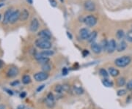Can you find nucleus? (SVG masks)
Instances as JSON below:
<instances>
[{
  "instance_id": "nucleus-1",
  "label": "nucleus",
  "mask_w": 132,
  "mask_h": 109,
  "mask_svg": "<svg viewBox=\"0 0 132 109\" xmlns=\"http://www.w3.org/2000/svg\"><path fill=\"white\" fill-rule=\"evenodd\" d=\"M132 62V58L129 56H123L121 57L117 58L114 60L115 65L118 67L124 68Z\"/></svg>"
},
{
  "instance_id": "nucleus-2",
  "label": "nucleus",
  "mask_w": 132,
  "mask_h": 109,
  "mask_svg": "<svg viewBox=\"0 0 132 109\" xmlns=\"http://www.w3.org/2000/svg\"><path fill=\"white\" fill-rule=\"evenodd\" d=\"M35 44L36 47H38V48H41V49H44V50L50 49L52 46V44L50 42V40L42 39V38H39V39L36 40L35 42Z\"/></svg>"
},
{
  "instance_id": "nucleus-3",
  "label": "nucleus",
  "mask_w": 132,
  "mask_h": 109,
  "mask_svg": "<svg viewBox=\"0 0 132 109\" xmlns=\"http://www.w3.org/2000/svg\"><path fill=\"white\" fill-rule=\"evenodd\" d=\"M45 103L46 106L49 109H53L55 106L56 102H55V97L54 95L51 92H48L46 95V97L45 99Z\"/></svg>"
},
{
  "instance_id": "nucleus-4",
  "label": "nucleus",
  "mask_w": 132,
  "mask_h": 109,
  "mask_svg": "<svg viewBox=\"0 0 132 109\" xmlns=\"http://www.w3.org/2000/svg\"><path fill=\"white\" fill-rule=\"evenodd\" d=\"M49 75L48 73H45V72H39V73H37L34 75V78L36 81H38V82H41V81H45L46 79H48Z\"/></svg>"
},
{
  "instance_id": "nucleus-5",
  "label": "nucleus",
  "mask_w": 132,
  "mask_h": 109,
  "mask_svg": "<svg viewBox=\"0 0 132 109\" xmlns=\"http://www.w3.org/2000/svg\"><path fill=\"white\" fill-rule=\"evenodd\" d=\"M84 22H85V23L88 26L92 27V26H94L97 23V18L94 16L89 15V16H86L85 18Z\"/></svg>"
},
{
  "instance_id": "nucleus-6",
  "label": "nucleus",
  "mask_w": 132,
  "mask_h": 109,
  "mask_svg": "<svg viewBox=\"0 0 132 109\" xmlns=\"http://www.w3.org/2000/svg\"><path fill=\"white\" fill-rule=\"evenodd\" d=\"M35 59L38 61V62L40 63V64H41L42 65L48 63V62H49V60H50L48 57H46V56H43V55L41 54V52L35 54Z\"/></svg>"
},
{
  "instance_id": "nucleus-7",
  "label": "nucleus",
  "mask_w": 132,
  "mask_h": 109,
  "mask_svg": "<svg viewBox=\"0 0 132 109\" xmlns=\"http://www.w3.org/2000/svg\"><path fill=\"white\" fill-rule=\"evenodd\" d=\"M38 37H40V38L45 39L48 40H50L51 38V33L48 29H43V30L40 31L38 32Z\"/></svg>"
},
{
  "instance_id": "nucleus-8",
  "label": "nucleus",
  "mask_w": 132,
  "mask_h": 109,
  "mask_svg": "<svg viewBox=\"0 0 132 109\" xmlns=\"http://www.w3.org/2000/svg\"><path fill=\"white\" fill-rule=\"evenodd\" d=\"M19 17H20V11L19 10L13 11V13L10 16V18L9 23H11V24L16 23V22L18 21V20H19Z\"/></svg>"
},
{
  "instance_id": "nucleus-9",
  "label": "nucleus",
  "mask_w": 132,
  "mask_h": 109,
  "mask_svg": "<svg viewBox=\"0 0 132 109\" xmlns=\"http://www.w3.org/2000/svg\"><path fill=\"white\" fill-rule=\"evenodd\" d=\"M117 48V43L116 41L114 39L110 40L108 42V48H107V52L109 54H112L113 52H114V51Z\"/></svg>"
},
{
  "instance_id": "nucleus-10",
  "label": "nucleus",
  "mask_w": 132,
  "mask_h": 109,
  "mask_svg": "<svg viewBox=\"0 0 132 109\" xmlns=\"http://www.w3.org/2000/svg\"><path fill=\"white\" fill-rule=\"evenodd\" d=\"M19 69L16 67H10L8 70V71L7 73V75L9 78H14V77H16V75H19Z\"/></svg>"
},
{
  "instance_id": "nucleus-11",
  "label": "nucleus",
  "mask_w": 132,
  "mask_h": 109,
  "mask_svg": "<svg viewBox=\"0 0 132 109\" xmlns=\"http://www.w3.org/2000/svg\"><path fill=\"white\" fill-rule=\"evenodd\" d=\"M39 29V21L37 18H33L32 20V21L30 23V26H29V29L31 32H36L38 29Z\"/></svg>"
},
{
  "instance_id": "nucleus-12",
  "label": "nucleus",
  "mask_w": 132,
  "mask_h": 109,
  "mask_svg": "<svg viewBox=\"0 0 132 109\" xmlns=\"http://www.w3.org/2000/svg\"><path fill=\"white\" fill-rule=\"evenodd\" d=\"M85 8L86 10L89 11V12L94 11L95 10V3L92 1L87 0L85 2Z\"/></svg>"
},
{
  "instance_id": "nucleus-13",
  "label": "nucleus",
  "mask_w": 132,
  "mask_h": 109,
  "mask_svg": "<svg viewBox=\"0 0 132 109\" xmlns=\"http://www.w3.org/2000/svg\"><path fill=\"white\" fill-rule=\"evenodd\" d=\"M90 48H91V50L92 51V52L96 54H98L102 51V48H101V44H98L97 43H95V42L91 43Z\"/></svg>"
},
{
  "instance_id": "nucleus-14",
  "label": "nucleus",
  "mask_w": 132,
  "mask_h": 109,
  "mask_svg": "<svg viewBox=\"0 0 132 109\" xmlns=\"http://www.w3.org/2000/svg\"><path fill=\"white\" fill-rule=\"evenodd\" d=\"M90 31L87 28H82L79 31V35L82 40H87L90 35Z\"/></svg>"
},
{
  "instance_id": "nucleus-15",
  "label": "nucleus",
  "mask_w": 132,
  "mask_h": 109,
  "mask_svg": "<svg viewBox=\"0 0 132 109\" xmlns=\"http://www.w3.org/2000/svg\"><path fill=\"white\" fill-rule=\"evenodd\" d=\"M13 13V10L11 9H8L6 10V12L4 14V18H3V23L4 24H7L9 23L10 16Z\"/></svg>"
},
{
  "instance_id": "nucleus-16",
  "label": "nucleus",
  "mask_w": 132,
  "mask_h": 109,
  "mask_svg": "<svg viewBox=\"0 0 132 109\" xmlns=\"http://www.w3.org/2000/svg\"><path fill=\"white\" fill-rule=\"evenodd\" d=\"M29 16V13L26 9H23L22 10V12H20V17H19V20L21 21H25L28 19Z\"/></svg>"
},
{
  "instance_id": "nucleus-17",
  "label": "nucleus",
  "mask_w": 132,
  "mask_h": 109,
  "mask_svg": "<svg viewBox=\"0 0 132 109\" xmlns=\"http://www.w3.org/2000/svg\"><path fill=\"white\" fill-rule=\"evenodd\" d=\"M126 48H127V43H126V41L122 40L119 43L117 44V48H116V50L118 52H122V51H125L126 49Z\"/></svg>"
},
{
  "instance_id": "nucleus-18",
  "label": "nucleus",
  "mask_w": 132,
  "mask_h": 109,
  "mask_svg": "<svg viewBox=\"0 0 132 109\" xmlns=\"http://www.w3.org/2000/svg\"><path fill=\"white\" fill-rule=\"evenodd\" d=\"M109 74L112 77H117L119 75L120 71L114 67H110L109 68Z\"/></svg>"
},
{
  "instance_id": "nucleus-19",
  "label": "nucleus",
  "mask_w": 132,
  "mask_h": 109,
  "mask_svg": "<svg viewBox=\"0 0 132 109\" xmlns=\"http://www.w3.org/2000/svg\"><path fill=\"white\" fill-rule=\"evenodd\" d=\"M71 91L77 95H81L84 93V89L82 87H73V88L71 89Z\"/></svg>"
},
{
  "instance_id": "nucleus-20",
  "label": "nucleus",
  "mask_w": 132,
  "mask_h": 109,
  "mask_svg": "<svg viewBox=\"0 0 132 109\" xmlns=\"http://www.w3.org/2000/svg\"><path fill=\"white\" fill-rule=\"evenodd\" d=\"M96 37H97V32L94 31V32H92L90 33V35H89V36L88 37L87 40H88L89 43H93L94 40H95Z\"/></svg>"
},
{
  "instance_id": "nucleus-21",
  "label": "nucleus",
  "mask_w": 132,
  "mask_h": 109,
  "mask_svg": "<svg viewBox=\"0 0 132 109\" xmlns=\"http://www.w3.org/2000/svg\"><path fill=\"white\" fill-rule=\"evenodd\" d=\"M41 54L44 56H46V57H48V56H53L54 54V51L52 50H50V49H48V50H45L41 52Z\"/></svg>"
},
{
  "instance_id": "nucleus-22",
  "label": "nucleus",
  "mask_w": 132,
  "mask_h": 109,
  "mask_svg": "<svg viewBox=\"0 0 132 109\" xmlns=\"http://www.w3.org/2000/svg\"><path fill=\"white\" fill-rule=\"evenodd\" d=\"M117 86L119 87H122L123 86H125L126 84V78H123V77H120L117 79Z\"/></svg>"
},
{
  "instance_id": "nucleus-23",
  "label": "nucleus",
  "mask_w": 132,
  "mask_h": 109,
  "mask_svg": "<svg viewBox=\"0 0 132 109\" xmlns=\"http://www.w3.org/2000/svg\"><path fill=\"white\" fill-rule=\"evenodd\" d=\"M102 84H103V85H104V87H111L113 86V82L110 81V80L107 79V78H104V79L102 80Z\"/></svg>"
},
{
  "instance_id": "nucleus-24",
  "label": "nucleus",
  "mask_w": 132,
  "mask_h": 109,
  "mask_svg": "<svg viewBox=\"0 0 132 109\" xmlns=\"http://www.w3.org/2000/svg\"><path fill=\"white\" fill-rule=\"evenodd\" d=\"M116 37L118 40H122L124 37H125V33L123 32V30L122 29H119L117 33H116Z\"/></svg>"
},
{
  "instance_id": "nucleus-25",
  "label": "nucleus",
  "mask_w": 132,
  "mask_h": 109,
  "mask_svg": "<svg viewBox=\"0 0 132 109\" xmlns=\"http://www.w3.org/2000/svg\"><path fill=\"white\" fill-rule=\"evenodd\" d=\"M99 73H100V75H101V76H103L104 78H107L109 77V75H110L109 73H108L104 68H101V69H100V70H99Z\"/></svg>"
},
{
  "instance_id": "nucleus-26",
  "label": "nucleus",
  "mask_w": 132,
  "mask_h": 109,
  "mask_svg": "<svg viewBox=\"0 0 132 109\" xmlns=\"http://www.w3.org/2000/svg\"><path fill=\"white\" fill-rule=\"evenodd\" d=\"M22 82L24 84H29L31 82V78L28 75H25L22 78Z\"/></svg>"
},
{
  "instance_id": "nucleus-27",
  "label": "nucleus",
  "mask_w": 132,
  "mask_h": 109,
  "mask_svg": "<svg viewBox=\"0 0 132 109\" xmlns=\"http://www.w3.org/2000/svg\"><path fill=\"white\" fill-rule=\"evenodd\" d=\"M108 42L107 40H102L101 43V48H102V51H107V48H108Z\"/></svg>"
},
{
  "instance_id": "nucleus-28",
  "label": "nucleus",
  "mask_w": 132,
  "mask_h": 109,
  "mask_svg": "<svg viewBox=\"0 0 132 109\" xmlns=\"http://www.w3.org/2000/svg\"><path fill=\"white\" fill-rule=\"evenodd\" d=\"M54 91L57 93V94H62L64 90H63V85H56V87H54Z\"/></svg>"
},
{
  "instance_id": "nucleus-29",
  "label": "nucleus",
  "mask_w": 132,
  "mask_h": 109,
  "mask_svg": "<svg viewBox=\"0 0 132 109\" xmlns=\"http://www.w3.org/2000/svg\"><path fill=\"white\" fill-rule=\"evenodd\" d=\"M51 65H50L48 63L42 65V70H43L44 72L48 73L49 71H51Z\"/></svg>"
},
{
  "instance_id": "nucleus-30",
  "label": "nucleus",
  "mask_w": 132,
  "mask_h": 109,
  "mask_svg": "<svg viewBox=\"0 0 132 109\" xmlns=\"http://www.w3.org/2000/svg\"><path fill=\"white\" fill-rule=\"evenodd\" d=\"M126 40H127L129 42L132 43V29L129 30V31L126 33Z\"/></svg>"
},
{
  "instance_id": "nucleus-31",
  "label": "nucleus",
  "mask_w": 132,
  "mask_h": 109,
  "mask_svg": "<svg viewBox=\"0 0 132 109\" xmlns=\"http://www.w3.org/2000/svg\"><path fill=\"white\" fill-rule=\"evenodd\" d=\"M126 93H127L126 89H120V90L117 91V94L119 97H122V96H124L125 94H126Z\"/></svg>"
},
{
  "instance_id": "nucleus-32",
  "label": "nucleus",
  "mask_w": 132,
  "mask_h": 109,
  "mask_svg": "<svg viewBox=\"0 0 132 109\" xmlns=\"http://www.w3.org/2000/svg\"><path fill=\"white\" fill-rule=\"evenodd\" d=\"M126 85V89L129 91H132V79L130 80Z\"/></svg>"
},
{
  "instance_id": "nucleus-33",
  "label": "nucleus",
  "mask_w": 132,
  "mask_h": 109,
  "mask_svg": "<svg viewBox=\"0 0 132 109\" xmlns=\"http://www.w3.org/2000/svg\"><path fill=\"white\" fill-rule=\"evenodd\" d=\"M63 87L64 91H69L70 90V85H68V84H63Z\"/></svg>"
},
{
  "instance_id": "nucleus-34",
  "label": "nucleus",
  "mask_w": 132,
  "mask_h": 109,
  "mask_svg": "<svg viewBox=\"0 0 132 109\" xmlns=\"http://www.w3.org/2000/svg\"><path fill=\"white\" fill-rule=\"evenodd\" d=\"M48 1H49V2H50L51 5L52 7H56L57 6V1H56V0H48Z\"/></svg>"
},
{
  "instance_id": "nucleus-35",
  "label": "nucleus",
  "mask_w": 132,
  "mask_h": 109,
  "mask_svg": "<svg viewBox=\"0 0 132 109\" xmlns=\"http://www.w3.org/2000/svg\"><path fill=\"white\" fill-rule=\"evenodd\" d=\"M19 84V81H13V82H12L10 84V85L12 87H16V86H18Z\"/></svg>"
},
{
  "instance_id": "nucleus-36",
  "label": "nucleus",
  "mask_w": 132,
  "mask_h": 109,
  "mask_svg": "<svg viewBox=\"0 0 132 109\" xmlns=\"http://www.w3.org/2000/svg\"><path fill=\"white\" fill-rule=\"evenodd\" d=\"M88 54H89V51H88V50H83L82 51V56L84 57H86Z\"/></svg>"
},
{
  "instance_id": "nucleus-37",
  "label": "nucleus",
  "mask_w": 132,
  "mask_h": 109,
  "mask_svg": "<svg viewBox=\"0 0 132 109\" xmlns=\"http://www.w3.org/2000/svg\"><path fill=\"white\" fill-rule=\"evenodd\" d=\"M62 73H63V75H66L67 74V73H68V70H67L66 67H64V68L63 69Z\"/></svg>"
},
{
  "instance_id": "nucleus-38",
  "label": "nucleus",
  "mask_w": 132,
  "mask_h": 109,
  "mask_svg": "<svg viewBox=\"0 0 132 109\" xmlns=\"http://www.w3.org/2000/svg\"><path fill=\"white\" fill-rule=\"evenodd\" d=\"M44 87H45V85H44V84L41 85V86H40L37 89V91H38V92H40V91H42V90H43V89H44Z\"/></svg>"
},
{
  "instance_id": "nucleus-39",
  "label": "nucleus",
  "mask_w": 132,
  "mask_h": 109,
  "mask_svg": "<svg viewBox=\"0 0 132 109\" xmlns=\"http://www.w3.org/2000/svg\"><path fill=\"white\" fill-rule=\"evenodd\" d=\"M67 37L70 39V40H72V38H73V37H72V35H71V34L69 32H67Z\"/></svg>"
},
{
  "instance_id": "nucleus-40",
  "label": "nucleus",
  "mask_w": 132,
  "mask_h": 109,
  "mask_svg": "<svg viewBox=\"0 0 132 109\" xmlns=\"http://www.w3.org/2000/svg\"><path fill=\"white\" fill-rule=\"evenodd\" d=\"M5 90L7 91V92L9 94H10V95H13V91H12L11 90H10V89H5Z\"/></svg>"
},
{
  "instance_id": "nucleus-41",
  "label": "nucleus",
  "mask_w": 132,
  "mask_h": 109,
  "mask_svg": "<svg viewBox=\"0 0 132 109\" xmlns=\"http://www.w3.org/2000/svg\"><path fill=\"white\" fill-rule=\"evenodd\" d=\"M26 92H24V91H23V92H22V94H21V95H20V96H21V97H22V98H24V97H26Z\"/></svg>"
},
{
  "instance_id": "nucleus-42",
  "label": "nucleus",
  "mask_w": 132,
  "mask_h": 109,
  "mask_svg": "<svg viewBox=\"0 0 132 109\" xmlns=\"http://www.w3.org/2000/svg\"><path fill=\"white\" fill-rule=\"evenodd\" d=\"M26 1H27L29 4H33V0H26Z\"/></svg>"
},
{
  "instance_id": "nucleus-43",
  "label": "nucleus",
  "mask_w": 132,
  "mask_h": 109,
  "mask_svg": "<svg viewBox=\"0 0 132 109\" xmlns=\"http://www.w3.org/2000/svg\"><path fill=\"white\" fill-rule=\"evenodd\" d=\"M6 109L5 106H4V105H2V104L0 105V109Z\"/></svg>"
},
{
  "instance_id": "nucleus-44",
  "label": "nucleus",
  "mask_w": 132,
  "mask_h": 109,
  "mask_svg": "<svg viewBox=\"0 0 132 109\" xmlns=\"http://www.w3.org/2000/svg\"><path fill=\"white\" fill-rule=\"evenodd\" d=\"M24 106H19V107H18V109H24Z\"/></svg>"
},
{
  "instance_id": "nucleus-45",
  "label": "nucleus",
  "mask_w": 132,
  "mask_h": 109,
  "mask_svg": "<svg viewBox=\"0 0 132 109\" xmlns=\"http://www.w3.org/2000/svg\"><path fill=\"white\" fill-rule=\"evenodd\" d=\"M2 66H3V62L1 60H0V68H1Z\"/></svg>"
},
{
  "instance_id": "nucleus-46",
  "label": "nucleus",
  "mask_w": 132,
  "mask_h": 109,
  "mask_svg": "<svg viewBox=\"0 0 132 109\" xmlns=\"http://www.w3.org/2000/svg\"><path fill=\"white\" fill-rule=\"evenodd\" d=\"M4 5V3H0V8H1V7H2Z\"/></svg>"
},
{
  "instance_id": "nucleus-47",
  "label": "nucleus",
  "mask_w": 132,
  "mask_h": 109,
  "mask_svg": "<svg viewBox=\"0 0 132 109\" xmlns=\"http://www.w3.org/2000/svg\"><path fill=\"white\" fill-rule=\"evenodd\" d=\"M1 15L0 14V21H1Z\"/></svg>"
},
{
  "instance_id": "nucleus-48",
  "label": "nucleus",
  "mask_w": 132,
  "mask_h": 109,
  "mask_svg": "<svg viewBox=\"0 0 132 109\" xmlns=\"http://www.w3.org/2000/svg\"><path fill=\"white\" fill-rule=\"evenodd\" d=\"M1 1H5V0H0Z\"/></svg>"
}]
</instances>
